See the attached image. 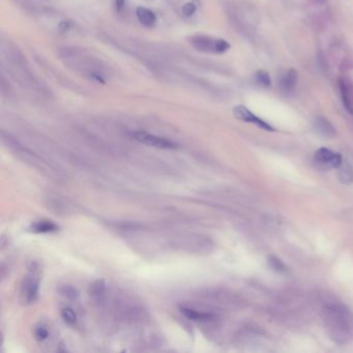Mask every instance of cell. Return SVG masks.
Returning <instances> with one entry per match:
<instances>
[{"label": "cell", "mask_w": 353, "mask_h": 353, "mask_svg": "<svg viewBox=\"0 0 353 353\" xmlns=\"http://www.w3.org/2000/svg\"><path fill=\"white\" fill-rule=\"evenodd\" d=\"M327 334L337 343L343 344L353 338V314L344 306L331 305L324 310Z\"/></svg>", "instance_id": "1"}, {"label": "cell", "mask_w": 353, "mask_h": 353, "mask_svg": "<svg viewBox=\"0 0 353 353\" xmlns=\"http://www.w3.org/2000/svg\"><path fill=\"white\" fill-rule=\"evenodd\" d=\"M39 295V274L37 265L34 263L29 269L28 275L23 279L20 298L24 305H32L38 299Z\"/></svg>", "instance_id": "2"}, {"label": "cell", "mask_w": 353, "mask_h": 353, "mask_svg": "<svg viewBox=\"0 0 353 353\" xmlns=\"http://www.w3.org/2000/svg\"><path fill=\"white\" fill-rule=\"evenodd\" d=\"M193 44L200 51L213 52L217 54H223L230 49V44L222 38H213L209 36H195L192 39Z\"/></svg>", "instance_id": "3"}, {"label": "cell", "mask_w": 353, "mask_h": 353, "mask_svg": "<svg viewBox=\"0 0 353 353\" xmlns=\"http://www.w3.org/2000/svg\"><path fill=\"white\" fill-rule=\"evenodd\" d=\"M315 165L322 170L338 169L343 163L342 156L335 150L322 147L319 148L314 155Z\"/></svg>", "instance_id": "4"}, {"label": "cell", "mask_w": 353, "mask_h": 353, "mask_svg": "<svg viewBox=\"0 0 353 353\" xmlns=\"http://www.w3.org/2000/svg\"><path fill=\"white\" fill-rule=\"evenodd\" d=\"M130 137L141 144L159 148V149H176L178 147V145L175 142L169 139L159 137L146 132H140V130L130 133Z\"/></svg>", "instance_id": "5"}, {"label": "cell", "mask_w": 353, "mask_h": 353, "mask_svg": "<svg viewBox=\"0 0 353 353\" xmlns=\"http://www.w3.org/2000/svg\"><path fill=\"white\" fill-rule=\"evenodd\" d=\"M233 115L236 119L240 120V122H244L247 124H253L262 129L267 130V132H276V128L264 122L263 119H261L257 115H255L251 110H249L247 107L243 105H238L234 107Z\"/></svg>", "instance_id": "6"}, {"label": "cell", "mask_w": 353, "mask_h": 353, "mask_svg": "<svg viewBox=\"0 0 353 353\" xmlns=\"http://www.w3.org/2000/svg\"><path fill=\"white\" fill-rule=\"evenodd\" d=\"M340 92L342 104L349 114L353 115V88L345 79H340Z\"/></svg>", "instance_id": "7"}, {"label": "cell", "mask_w": 353, "mask_h": 353, "mask_svg": "<svg viewBox=\"0 0 353 353\" xmlns=\"http://www.w3.org/2000/svg\"><path fill=\"white\" fill-rule=\"evenodd\" d=\"M297 81H298V74L296 72V69L294 68L288 69L280 80V87L282 89V92L285 94L292 93L296 87Z\"/></svg>", "instance_id": "8"}, {"label": "cell", "mask_w": 353, "mask_h": 353, "mask_svg": "<svg viewBox=\"0 0 353 353\" xmlns=\"http://www.w3.org/2000/svg\"><path fill=\"white\" fill-rule=\"evenodd\" d=\"M136 16L139 20V22L146 27L154 26L157 22L156 14L147 7H143V6L138 7L136 11Z\"/></svg>", "instance_id": "9"}, {"label": "cell", "mask_w": 353, "mask_h": 353, "mask_svg": "<svg viewBox=\"0 0 353 353\" xmlns=\"http://www.w3.org/2000/svg\"><path fill=\"white\" fill-rule=\"evenodd\" d=\"M314 128L318 134L324 137H334L336 135L335 128L324 117H318L315 120Z\"/></svg>", "instance_id": "10"}, {"label": "cell", "mask_w": 353, "mask_h": 353, "mask_svg": "<svg viewBox=\"0 0 353 353\" xmlns=\"http://www.w3.org/2000/svg\"><path fill=\"white\" fill-rule=\"evenodd\" d=\"M29 230L33 232V233H52V232L58 230V226L51 221L41 220L30 226Z\"/></svg>", "instance_id": "11"}, {"label": "cell", "mask_w": 353, "mask_h": 353, "mask_svg": "<svg viewBox=\"0 0 353 353\" xmlns=\"http://www.w3.org/2000/svg\"><path fill=\"white\" fill-rule=\"evenodd\" d=\"M180 312L181 314H184L188 319L194 321H208L214 318V315L210 314V313L200 312L187 307H181Z\"/></svg>", "instance_id": "12"}, {"label": "cell", "mask_w": 353, "mask_h": 353, "mask_svg": "<svg viewBox=\"0 0 353 353\" xmlns=\"http://www.w3.org/2000/svg\"><path fill=\"white\" fill-rule=\"evenodd\" d=\"M106 285L103 280H97L89 288V294L95 301L102 302L105 298Z\"/></svg>", "instance_id": "13"}, {"label": "cell", "mask_w": 353, "mask_h": 353, "mask_svg": "<svg viewBox=\"0 0 353 353\" xmlns=\"http://www.w3.org/2000/svg\"><path fill=\"white\" fill-rule=\"evenodd\" d=\"M339 169V179L342 184L350 185L353 183V168L348 163L343 162Z\"/></svg>", "instance_id": "14"}, {"label": "cell", "mask_w": 353, "mask_h": 353, "mask_svg": "<svg viewBox=\"0 0 353 353\" xmlns=\"http://www.w3.org/2000/svg\"><path fill=\"white\" fill-rule=\"evenodd\" d=\"M255 81L258 85L262 87H270L271 85V79L269 74L264 69H258L255 73Z\"/></svg>", "instance_id": "15"}, {"label": "cell", "mask_w": 353, "mask_h": 353, "mask_svg": "<svg viewBox=\"0 0 353 353\" xmlns=\"http://www.w3.org/2000/svg\"><path fill=\"white\" fill-rule=\"evenodd\" d=\"M58 292L60 293V295L69 300H76L79 297L78 290L75 287L69 285L60 286Z\"/></svg>", "instance_id": "16"}, {"label": "cell", "mask_w": 353, "mask_h": 353, "mask_svg": "<svg viewBox=\"0 0 353 353\" xmlns=\"http://www.w3.org/2000/svg\"><path fill=\"white\" fill-rule=\"evenodd\" d=\"M62 317L68 325H75L77 323V314L72 308H64L62 311Z\"/></svg>", "instance_id": "17"}, {"label": "cell", "mask_w": 353, "mask_h": 353, "mask_svg": "<svg viewBox=\"0 0 353 353\" xmlns=\"http://www.w3.org/2000/svg\"><path fill=\"white\" fill-rule=\"evenodd\" d=\"M34 337L37 341H45L49 337V331L44 326H38L34 329Z\"/></svg>", "instance_id": "18"}, {"label": "cell", "mask_w": 353, "mask_h": 353, "mask_svg": "<svg viewBox=\"0 0 353 353\" xmlns=\"http://www.w3.org/2000/svg\"><path fill=\"white\" fill-rule=\"evenodd\" d=\"M195 12H196V5L193 2H188L183 6V13L186 17L193 16Z\"/></svg>", "instance_id": "19"}, {"label": "cell", "mask_w": 353, "mask_h": 353, "mask_svg": "<svg viewBox=\"0 0 353 353\" xmlns=\"http://www.w3.org/2000/svg\"><path fill=\"white\" fill-rule=\"evenodd\" d=\"M270 264H271L272 266H274L275 269H277V270H284V269H285L284 264L282 263V262H281L279 259H277V258L271 257V258H270Z\"/></svg>", "instance_id": "20"}, {"label": "cell", "mask_w": 353, "mask_h": 353, "mask_svg": "<svg viewBox=\"0 0 353 353\" xmlns=\"http://www.w3.org/2000/svg\"><path fill=\"white\" fill-rule=\"evenodd\" d=\"M124 5H125V0H115V6L117 7L118 11H122Z\"/></svg>", "instance_id": "21"}, {"label": "cell", "mask_w": 353, "mask_h": 353, "mask_svg": "<svg viewBox=\"0 0 353 353\" xmlns=\"http://www.w3.org/2000/svg\"><path fill=\"white\" fill-rule=\"evenodd\" d=\"M315 1H316L317 3H319V4H322V3H324L325 0H315Z\"/></svg>", "instance_id": "22"}]
</instances>
